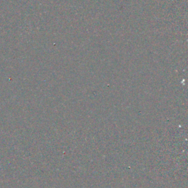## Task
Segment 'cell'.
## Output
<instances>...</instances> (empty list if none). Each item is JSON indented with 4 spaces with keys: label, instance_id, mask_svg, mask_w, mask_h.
<instances>
[]
</instances>
